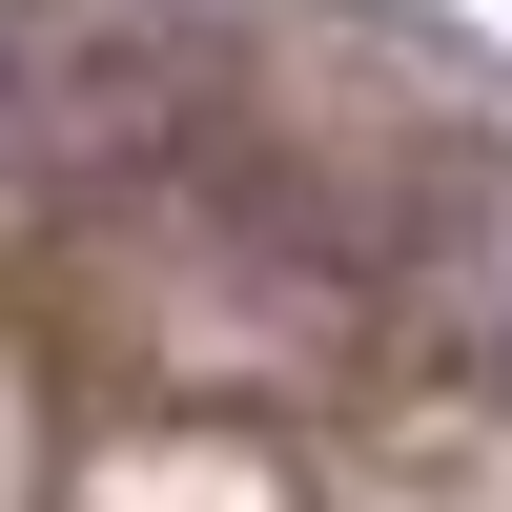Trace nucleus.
<instances>
[{
	"label": "nucleus",
	"instance_id": "1",
	"mask_svg": "<svg viewBox=\"0 0 512 512\" xmlns=\"http://www.w3.org/2000/svg\"><path fill=\"white\" fill-rule=\"evenodd\" d=\"M21 144H41V62H21V21H0V185H21Z\"/></svg>",
	"mask_w": 512,
	"mask_h": 512
},
{
	"label": "nucleus",
	"instance_id": "2",
	"mask_svg": "<svg viewBox=\"0 0 512 512\" xmlns=\"http://www.w3.org/2000/svg\"><path fill=\"white\" fill-rule=\"evenodd\" d=\"M492 349H512V267H492Z\"/></svg>",
	"mask_w": 512,
	"mask_h": 512
}]
</instances>
